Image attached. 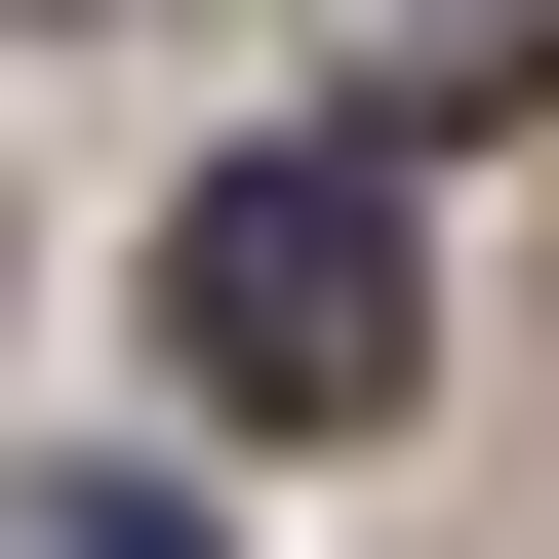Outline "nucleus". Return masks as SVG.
<instances>
[{
	"label": "nucleus",
	"instance_id": "nucleus-1",
	"mask_svg": "<svg viewBox=\"0 0 559 559\" xmlns=\"http://www.w3.org/2000/svg\"><path fill=\"white\" fill-rule=\"evenodd\" d=\"M160 360L240 400V440H400V400H440V240H400V160H200V200H160Z\"/></svg>",
	"mask_w": 559,
	"mask_h": 559
},
{
	"label": "nucleus",
	"instance_id": "nucleus-2",
	"mask_svg": "<svg viewBox=\"0 0 559 559\" xmlns=\"http://www.w3.org/2000/svg\"><path fill=\"white\" fill-rule=\"evenodd\" d=\"M40 559H200V479H40Z\"/></svg>",
	"mask_w": 559,
	"mask_h": 559
}]
</instances>
